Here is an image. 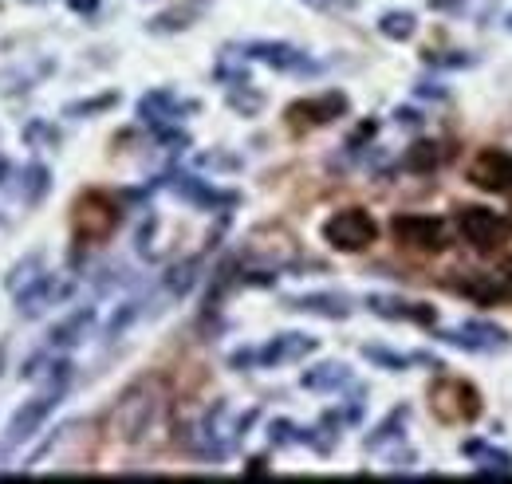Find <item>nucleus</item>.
<instances>
[{"label": "nucleus", "instance_id": "obj_1", "mask_svg": "<svg viewBox=\"0 0 512 484\" xmlns=\"http://www.w3.org/2000/svg\"><path fill=\"white\" fill-rule=\"evenodd\" d=\"M123 221V209L111 193L103 189H87L79 193V201L71 205V233H75V244L91 248V244H103Z\"/></svg>", "mask_w": 512, "mask_h": 484}, {"label": "nucleus", "instance_id": "obj_2", "mask_svg": "<svg viewBox=\"0 0 512 484\" xmlns=\"http://www.w3.org/2000/svg\"><path fill=\"white\" fill-rule=\"evenodd\" d=\"M158 406H162L158 378H142V382H134L127 394L115 402V410H111V433L123 437V441H138V437L150 429L154 414H158Z\"/></svg>", "mask_w": 512, "mask_h": 484}, {"label": "nucleus", "instance_id": "obj_3", "mask_svg": "<svg viewBox=\"0 0 512 484\" xmlns=\"http://www.w3.org/2000/svg\"><path fill=\"white\" fill-rule=\"evenodd\" d=\"M430 406L442 422L457 425V422H477L481 418V394L473 382L465 378H438L430 386Z\"/></svg>", "mask_w": 512, "mask_h": 484}, {"label": "nucleus", "instance_id": "obj_4", "mask_svg": "<svg viewBox=\"0 0 512 484\" xmlns=\"http://www.w3.org/2000/svg\"><path fill=\"white\" fill-rule=\"evenodd\" d=\"M323 241L339 252H363L379 241V225L367 209H339L323 225Z\"/></svg>", "mask_w": 512, "mask_h": 484}, {"label": "nucleus", "instance_id": "obj_5", "mask_svg": "<svg viewBox=\"0 0 512 484\" xmlns=\"http://www.w3.org/2000/svg\"><path fill=\"white\" fill-rule=\"evenodd\" d=\"M457 229H461V237L473 244L477 252H497L501 244L509 241V221L489 213V209H481V205L457 209Z\"/></svg>", "mask_w": 512, "mask_h": 484}, {"label": "nucleus", "instance_id": "obj_6", "mask_svg": "<svg viewBox=\"0 0 512 484\" xmlns=\"http://www.w3.org/2000/svg\"><path fill=\"white\" fill-rule=\"evenodd\" d=\"M390 233L394 241L406 244V248H418V252H442L446 248V229L438 217H422V213H398L390 221Z\"/></svg>", "mask_w": 512, "mask_h": 484}, {"label": "nucleus", "instance_id": "obj_7", "mask_svg": "<svg viewBox=\"0 0 512 484\" xmlns=\"http://www.w3.org/2000/svg\"><path fill=\"white\" fill-rule=\"evenodd\" d=\"M469 182L485 193H509L512 189V150H481L469 166Z\"/></svg>", "mask_w": 512, "mask_h": 484}, {"label": "nucleus", "instance_id": "obj_8", "mask_svg": "<svg viewBox=\"0 0 512 484\" xmlns=\"http://www.w3.org/2000/svg\"><path fill=\"white\" fill-rule=\"evenodd\" d=\"M442 343L449 347H461V351H477V355H489V351H505L509 347V331L505 327H493V323H461L442 335Z\"/></svg>", "mask_w": 512, "mask_h": 484}, {"label": "nucleus", "instance_id": "obj_9", "mask_svg": "<svg viewBox=\"0 0 512 484\" xmlns=\"http://www.w3.org/2000/svg\"><path fill=\"white\" fill-rule=\"evenodd\" d=\"M347 111V95L339 91H327V95H316V99H300L288 107V126L292 130H304V126H327L331 119H339Z\"/></svg>", "mask_w": 512, "mask_h": 484}, {"label": "nucleus", "instance_id": "obj_10", "mask_svg": "<svg viewBox=\"0 0 512 484\" xmlns=\"http://www.w3.org/2000/svg\"><path fill=\"white\" fill-rule=\"evenodd\" d=\"M64 390H56V386H48L40 398H32L28 406H20L16 410V418L8 422V441H24V437H32L36 429H40V422L52 414V406H56V398H60Z\"/></svg>", "mask_w": 512, "mask_h": 484}, {"label": "nucleus", "instance_id": "obj_11", "mask_svg": "<svg viewBox=\"0 0 512 484\" xmlns=\"http://www.w3.org/2000/svg\"><path fill=\"white\" fill-rule=\"evenodd\" d=\"M312 351H316V339L312 335H276L268 347L253 351V363H264V366L296 363V359H304Z\"/></svg>", "mask_w": 512, "mask_h": 484}, {"label": "nucleus", "instance_id": "obj_12", "mask_svg": "<svg viewBox=\"0 0 512 484\" xmlns=\"http://www.w3.org/2000/svg\"><path fill=\"white\" fill-rule=\"evenodd\" d=\"M249 60H260L276 71H316V63H308V56L292 44H245L241 48Z\"/></svg>", "mask_w": 512, "mask_h": 484}, {"label": "nucleus", "instance_id": "obj_13", "mask_svg": "<svg viewBox=\"0 0 512 484\" xmlns=\"http://www.w3.org/2000/svg\"><path fill=\"white\" fill-rule=\"evenodd\" d=\"M367 307L383 319H410V323H422V327H434L438 323V311L430 303H410L398 300V296H367Z\"/></svg>", "mask_w": 512, "mask_h": 484}, {"label": "nucleus", "instance_id": "obj_14", "mask_svg": "<svg viewBox=\"0 0 512 484\" xmlns=\"http://www.w3.org/2000/svg\"><path fill=\"white\" fill-rule=\"evenodd\" d=\"M197 111V103H178L174 91H150L142 103H138V115L150 126H166V122H178L182 115Z\"/></svg>", "mask_w": 512, "mask_h": 484}, {"label": "nucleus", "instance_id": "obj_15", "mask_svg": "<svg viewBox=\"0 0 512 484\" xmlns=\"http://www.w3.org/2000/svg\"><path fill=\"white\" fill-rule=\"evenodd\" d=\"M174 193L193 201V205H201V209H217V205H233L237 201L233 193H221V189L197 182V178H174Z\"/></svg>", "mask_w": 512, "mask_h": 484}, {"label": "nucleus", "instance_id": "obj_16", "mask_svg": "<svg viewBox=\"0 0 512 484\" xmlns=\"http://www.w3.org/2000/svg\"><path fill=\"white\" fill-rule=\"evenodd\" d=\"M205 8H209V0H186V4H174L170 12L154 16V20H150V28H154V32H178V28H190Z\"/></svg>", "mask_w": 512, "mask_h": 484}, {"label": "nucleus", "instance_id": "obj_17", "mask_svg": "<svg viewBox=\"0 0 512 484\" xmlns=\"http://www.w3.org/2000/svg\"><path fill=\"white\" fill-rule=\"evenodd\" d=\"M288 307L292 311H312V315H331V319H347L351 315V300L347 296H300Z\"/></svg>", "mask_w": 512, "mask_h": 484}, {"label": "nucleus", "instance_id": "obj_18", "mask_svg": "<svg viewBox=\"0 0 512 484\" xmlns=\"http://www.w3.org/2000/svg\"><path fill=\"white\" fill-rule=\"evenodd\" d=\"M300 382H304L308 390H339V386L351 382V370L343 363H323V366H316V370H308Z\"/></svg>", "mask_w": 512, "mask_h": 484}, {"label": "nucleus", "instance_id": "obj_19", "mask_svg": "<svg viewBox=\"0 0 512 484\" xmlns=\"http://www.w3.org/2000/svg\"><path fill=\"white\" fill-rule=\"evenodd\" d=\"M465 457H477L481 461V473H512V457L501 449H489L485 441H465L461 445Z\"/></svg>", "mask_w": 512, "mask_h": 484}, {"label": "nucleus", "instance_id": "obj_20", "mask_svg": "<svg viewBox=\"0 0 512 484\" xmlns=\"http://www.w3.org/2000/svg\"><path fill=\"white\" fill-rule=\"evenodd\" d=\"M469 300H477V303H489V300H501L505 296V288H501V280L497 276H485V272H469L461 284H457Z\"/></svg>", "mask_w": 512, "mask_h": 484}, {"label": "nucleus", "instance_id": "obj_21", "mask_svg": "<svg viewBox=\"0 0 512 484\" xmlns=\"http://www.w3.org/2000/svg\"><path fill=\"white\" fill-rule=\"evenodd\" d=\"M442 158H446V154H442V146H438V142H414V146L406 150L402 166H406V170H414V174H430Z\"/></svg>", "mask_w": 512, "mask_h": 484}, {"label": "nucleus", "instance_id": "obj_22", "mask_svg": "<svg viewBox=\"0 0 512 484\" xmlns=\"http://www.w3.org/2000/svg\"><path fill=\"white\" fill-rule=\"evenodd\" d=\"M40 280H44V264H40V256H28V260L8 276V292L24 296V292H32Z\"/></svg>", "mask_w": 512, "mask_h": 484}, {"label": "nucleus", "instance_id": "obj_23", "mask_svg": "<svg viewBox=\"0 0 512 484\" xmlns=\"http://www.w3.org/2000/svg\"><path fill=\"white\" fill-rule=\"evenodd\" d=\"M91 319H95V311H91V307H83L79 315H71L64 327H56V331H52V347H71V343H79V339H83V331L91 327Z\"/></svg>", "mask_w": 512, "mask_h": 484}, {"label": "nucleus", "instance_id": "obj_24", "mask_svg": "<svg viewBox=\"0 0 512 484\" xmlns=\"http://www.w3.org/2000/svg\"><path fill=\"white\" fill-rule=\"evenodd\" d=\"M379 28H383V36H390V40H410L414 28H418V16L414 12H386L383 20H379Z\"/></svg>", "mask_w": 512, "mask_h": 484}, {"label": "nucleus", "instance_id": "obj_25", "mask_svg": "<svg viewBox=\"0 0 512 484\" xmlns=\"http://www.w3.org/2000/svg\"><path fill=\"white\" fill-rule=\"evenodd\" d=\"M406 418H410V410H406V406H402V410H394V414H390V418H386V422L367 437V449H379V445H386V441H394V437H398V429L406 425Z\"/></svg>", "mask_w": 512, "mask_h": 484}, {"label": "nucleus", "instance_id": "obj_26", "mask_svg": "<svg viewBox=\"0 0 512 484\" xmlns=\"http://www.w3.org/2000/svg\"><path fill=\"white\" fill-rule=\"evenodd\" d=\"M119 103V95H99V99H87V103H71L67 107V115H75V119H83V115H95V111H107V107H115Z\"/></svg>", "mask_w": 512, "mask_h": 484}, {"label": "nucleus", "instance_id": "obj_27", "mask_svg": "<svg viewBox=\"0 0 512 484\" xmlns=\"http://www.w3.org/2000/svg\"><path fill=\"white\" fill-rule=\"evenodd\" d=\"M363 355H367V359H375V363L390 366V370H406V366L414 363V359H402V355H390V351H379V347H367Z\"/></svg>", "mask_w": 512, "mask_h": 484}, {"label": "nucleus", "instance_id": "obj_28", "mask_svg": "<svg viewBox=\"0 0 512 484\" xmlns=\"http://www.w3.org/2000/svg\"><path fill=\"white\" fill-rule=\"evenodd\" d=\"M426 63H434V67H469L473 56H434V52H426Z\"/></svg>", "mask_w": 512, "mask_h": 484}, {"label": "nucleus", "instance_id": "obj_29", "mask_svg": "<svg viewBox=\"0 0 512 484\" xmlns=\"http://www.w3.org/2000/svg\"><path fill=\"white\" fill-rule=\"evenodd\" d=\"M493 276L501 280V288H505V296H512V256H509V260H505V264H501V268H497V272H493Z\"/></svg>", "mask_w": 512, "mask_h": 484}, {"label": "nucleus", "instance_id": "obj_30", "mask_svg": "<svg viewBox=\"0 0 512 484\" xmlns=\"http://www.w3.org/2000/svg\"><path fill=\"white\" fill-rule=\"evenodd\" d=\"M398 122H406V126H414V122H418V115H414V111H398Z\"/></svg>", "mask_w": 512, "mask_h": 484}, {"label": "nucleus", "instance_id": "obj_31", "mask_svg": "<svg viewBox=\"0 0 512 484\" xmlns=\"http://www.w3.org/2000/svg\"><path fill=\"white\" fill-rule=\"evenodd\" d=\"M509 28H512V16H509Z\"/></svg>", "mask_w": 512, "mask_h": 484}]
</instances>
